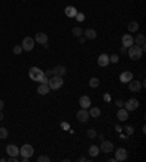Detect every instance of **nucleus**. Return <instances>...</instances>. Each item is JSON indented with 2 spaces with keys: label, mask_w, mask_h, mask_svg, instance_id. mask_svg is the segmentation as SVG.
Segmentation results:
<instances>
[{
  "label": "nucleus",
  "mask_w": 146,
  "mask_h": 162,
  "mask_svg": "<svg viewBox=\"0 0 146 162\" xmlns=\"http://www.w3.org/2000/svg\"><path fill=\"white\" fill-rule=\"evenodd\" d=\"M89 111L86 110V108H80V110L78 111V120L80 121V123H86L88 120H89Z\"/></svg>",
  "instance_id": "nucleus-9"
},
{
  "label": "nucleus",
  "mask_w": 146,
  "mask_h": 162,
  "mask_svg": "<svg viewBox=\"0 0 146 162\" xmlns=\"http://www.w3.org/2000/svg\"><path fill=\"white\" fill-rule=\"evenodd\" d=\"M142 56H143V50H142L140 45H131V47H129V57L131 58V60H140Z\"/></svg>",
  "instance_id": "nucleus-2"
},
{
  "label": "nucleus",
  "mask_w": 146,
  "mask_h": 162,
  "mask_svg": "<svg viewBox=\"0 0 146 162\" xmlns=\"http://www.w3.org/2000/svg\"><path fill=\"white\" fill-rule=\"evenodd\" d=\"M3 118H5V115H3V113L0 111V120H3Z\"/></svg>",
  "instance_id": "nucleus-41"
},
{
  "label": "nucleus",
  "mask_w": 146,
  "mask_h": 162,
  "mask_svg": "<svg viewBox=\"0 0 146 162\" xmlns=\"http://www.w3.org/2000/svg\"><path fill=\"white\" fill-rule=\"evenodd\" d=\"M22 2H25V0H22Z\"/></svg>",
  "instance_id": "nucleus-42"
},
{
  "label": "nucleus",
  "mask_w": 146,
  "mask_h": 162,
  "mask_svg": "<svg viewBox=\"0 0 146 162\" xmlns=\"http://www.w3.org/2000/svg\"><path fill=\"white\" fill-rule=\"evenodd\" d=\"M37 92H38L39 95H47L50 92V86L47 83H41V85L37 88Z\"/></svg>",
  "instance_id": "nucleus-21"
},
{
  "label": "nucleus",
  "mask_w": 146,
  "mask_h": 162,
  "mask_svg": "<svg viewBox=\"0 0 146 162\" xmlns=\"http://www.w3.org/2000/svg\"><path fill=\"white\" fill-rule=\"evenodd\" d=\"M3 107H5V102H3V101L0 100V111L3 110Z\"/></svg>",
  "instance_id": "nucleus-39"
},
{
  "label": "nucleus",
  "mask_w": 146,
  "mask_h": 162,
  "mask_svg": "<svg viewBox=\"0 0 146 162\" xmlns=\"http://www.w3.org/2000/svg\"><path fill=\"white\" fill-rule=\"evenodd\" d=\"M117 118L120 120V121H126V120L129 118V111H127L126 108H120L118 113H117Z\"/></svg>",
  "instance_id": "nucleus-18"
},
{
  "label": "nucleus",
  "mask_w": 146,
  "mask_h": 162,
  "mask_svg": "<svg viewBox=\"0 0 146 162\" xmlns=\"http://www.w3.org/2000/svg\"><path fill=\"white\" fill-rule=\"evenodd\" d=\"M108 63H110V56H108V54H104V53L99 54V57H98V64L101 67H105Z\"/></svg>",
  "instance_id": "nucleus-17"
},
{
  "label": "nucleus",
  "mask_w": 146,
  "mask_h": 162,
  "mask_svg": "<svg viewBox=\"0 0 146 162\" xmlns=\"http://www.w3.org/2000/svg\"><path fill=\"white\" fill-rule=\"evenodd\" d=\"M64 13L67 15V18H75L76 15H78V10L75 6H67L66 9H64Z\"/></svg>",
  "instance_id": "nucleus-20"
},
{
  "label": "nucleus",
  "mask_w": 146,
  "mask_h": 162,
  "mask_svg": "<svg viewBox=\"0 0 146 162\" xmlns=\"http://www.w3.org/2000/svg\"><path fill=\"white\" fill-rule=\"evenodd\" d=\"M35 45V39L32 37H25L24 41H22V48L24 51H32V48Z\"/></svg>",
  "instance_id": "nucleus-6"
},
{
  "label": "nucleus",
  "mask_w": 146,
  "mask_h": 162,
  "mask_svg": "<svg viewBox=\"0 0 146 162\" xmlns=\"http://www.w3.org/2000/svg\"><path fill=\"white\" fill-rule=\"evenodd\" d=\"M19 155L22 158H31L34 155V148H32V145H29V143L22 145V148L19 149Z\"/></svg>",
  "instance_id": "nucleus-4"
},
{
  "label": "nucleus",
  "mask_w": 146,
  "mask_h": 162,
  "mask_svg": "<svg viewBox=\"0 0 146 162\" xmlns=\"http://www.w3.org/2000/svg\"><path fill=\"white\" fill-rule=\"evenodd\" d=\"M127 29H129V32H137V29H139V24H137L136 21H131L130 24L127 25Z\"/></svg>",
  "instance_id": "nucleus-24"
},
{
  "label": "nucleus",
  "mask_w": 146,
  "mask_h": 162,
  "mask_svg": "<svg viewBox=\"0 0 146 162\" xmlns=\"http://www.w3.org/2000/svg\"><path fill=\"white\" fill-rule=\"evenodd\" d=\"M135 43H136V45H145V43H146V37L143 35V34H137V37L135 38Z\"/></svg>",
  "instance_id": "nucleus-22"
},
{
  "label": "nucleus",
  "mask_w": 146,
  "mask_h": 162,
  "mask_svg": "<svg viewBox=\"0 0 146 162\" xmlns=\"http://www.w3.org/2000/svg\"><path fill=\"white\" fill-rule=\"evenodd\" d=\"M43 76H44V72L41 70L39 67H31V69H29V77H31L32 81L41 82Z\"/></svg>",
  "instance_id": "nucleus-3"
},
{
  "label": "nucleus",
  "mask_w": 146,
  "mask_h": 162,
  "mask_svg": "<svg viewBox=\"0 0 146 162\" xmlns=\"http://www.w3.org/2000/svg\"><path fill=\"white\" fill-rule=\"evenodd\" d=\"M66 73H67V69L63 64H58V66H56L53 69V75H56V76H64Z\"/></svg>",
  "instance_id": "nucleus-15"
},
{
  "label": "nucleus",
  "mask_w": 146,
  "mask_h": 162,
  "mask_svg": "<svg viewBox=\"0 0 146 162\" xmlns=\"http://www.w3.org/2000/svg\"><path fill=\"white\" fill-rule=\"evenodd\" d=\"M124 107H126L127 111H135L139 108V101H137L136 98H130V100H127L126 102H124Z\"/></svg>",
  "instance_id": "nucleus-7"
},
{
  "label": "nucleus",
  "mask_w": 146,
  "mask_h": 162,
  "mask_svg": "<svg viewBox=\"0 0 146 162\" xmlns=\"http://www.w3.org/2000/svg\"><path fill=\"white\" fill-rule=\"evenodd\" d=\"M89 115H91V117H94V118H98V117L101 115V110H99L98 107H92V108H91V111H89Z\"/></svg>",
  "instance_id": "nucleus-25"
},
{
  "label": "nucleus",
  "mask_w": 146,
  "mask_h": 162,
  "mask_svg": "<svg viewBox=\"0 0 146 162\" xmlns=\"http://www.w3.org/2000/svg\"><path fill=\"white\" fill-rule=\"evenodd\" d=\"M72 34L75 35V37H78L79 38V37H82L83 35V29L80 28V26H75V28L72 29Z\"/></svg>",
  "instance_id": "nucleus-26"
},
{
  "label": "nucleus",
  "mask_w": 146,
  "mask_h": 162,
  "mask_svg": "<svg viewBox=\"0 0 146 162\" xmlns=\"http://www.w3.org/2000/svg\"><path fill=\"white\" fill-rule=\"evenodd\" d=\"M83 35H85V38L86 39H95L97 38V31H95V29L88 28V29L83 31Z\"/></svg>",
  "instance_id": "nucleus-19"
},
{
  "label": "nucleus",
  "mask_w": 146,
  "mask_h": 162,
  "mask_svg": "<svg viewBox=\"0 0 146 162\" xmlns=\"http://www.w3.org/2000/svg\"><path fill=\"white\" fill-rule=\"evenodd\" d=\"M18 161H19L18 156H9V162H18Z\"/></svg>",
  "instance_id": "nucleus-35"
},
{
  "label": "nucleus",
  "mask_w": 146,
  "mask_h": 162,
  "mask_svg": "<svg viewBox=\"0 0 146 162\" xmlns=\"http://www.w3.org/2000/svg\"><path fill=\"white\" fill-rule=\"evenodd\" d=\"M64 81H63V76H56V75H53L51 77H48V83L47 85L50 86V89H60L62 86H63Z\"/></svg>",
  "instance_id": "nucleus-1"
},
{
  "label": "nucleus",
  "mask_w": 146,
  "mask_h": 162,
  "mask_svg": "<svg viewBox=\"0 0 146 162\" xmlns=\"http://www.w3.org/2000/svg\"><path fill=\"white\" fill-rule=\"evenodd\" d=\"M121 44H123V47H131L133 44H135V38H133V35H130V34H126V35H123L121 37Z\"/></svg>",
  "instance_id": "nucleus-8"
},
{
  "label": "nucleus",
  "mask_w": 146,
  "mask_h": 162,
  "mask_svg": "<svg viewBox=\"0 0 146 162\" xmlns=\"http://www.w3.org/2000/svg\"><path fill=\"white\" fill-rule=\"evenodd\" d=\"M98 153H99V146H97V145H91L89 146V155L92 158L98 156Z\"/></svg>",
  "instance_id": "nucleus-23"
},
{
  "label": "nucleus",
  "mask_w": 146,
  "mask_h": 162,
  "mask_svg": "<svg viewBox=\"0 0 146 162\" xmlns=\"http://www.w3.org/2000/svg\"><path fill=\"white\" fill-rule=\"evenodd\" d=\"M126 130H127V133L129 134H133V127H131V126H127Z\"/></svg>",
  "instance_id": "nucleus-37"
},
{
  "label": "nucleus",
  "mask_w": 146,
  "mask_h": 162,
  "mask_svg": "<svg viewBox=\"0 0 146 162\" xmlns=\"http://www.w3.org/2000/svg\"><path fill=\"white\" fill-rule=\"evenodd\" d=\"M38 161L39 162H50V158L47 156V155H41V156H38Z\"/></svg>",
  "instance_id": "nucleus-31"
},
{
  "label": "nucleus",
  "mask_w": 146,
  "mask_h": 162,
  "mask_svg": "<svg viewBox=\"0 0 146 162\" xmlns=\"http://www.w3.org/2000/svg\"><path fill=\"white\" fill-rule=\"evenodd\" d=\"M22 51H24L22 45H15V47H13V53H15V54H21Z\"/></svg>",
  "instance_id": "nucleus-30"
},
{
  "label": "nucleus",
  "mask_w": 146,
  "mask_h": 162,
  "mask_svg": "<svg viewBox=\"0 0 146 162\" xmlns=\"http://www.w3.org/2000/svg\"><path fill=\"white\" fill-rule=\"evenodd\" d=\"M89 86L91 88H98L99 86V79L98 77H91L89 79Z\"/></svg>",
  "instance_id": "nucleus-27"
},
{
  "label": "nucleus",
  "mask_w": 146,
  "mask_h": 162,
  "mask_svg": "<svg viewBox=\"0 0 146 162\" xmlns=\"http://www.w3.org/2000/svg\"><path fill=\"white\" fill-rule=\"evenodd\" d=\"M86 136H88L89 139H95V137H97V132H95L94 129H89V130L86 132Z\"/></svg>",
  "instance_id": "nucleus-29"
},
{
  "label": "nucleus",
  "mask_w": 146,
  "mask_h": 162,
  "mask_svg": "<svg viewBox=\"0 0 146 162\" xmlns=\"http://www.w3.org/2000/svg\"><path fill=\"white\" fill-rule=\"evenodd\" d=\"M79 105L82 107V108H91V98L88 95H82L79 98Z\"/></svg>",
  "instance_id": "nucleus-11"
},
{
  "label": "nucleus",
  "mask_w": 146,
  "mask_h": 162,
  "mask_svg": "<svg viewBox=\"0 0 146 162\" xmlns=\"http://www.w3.org/2000/svg\"><path fill=\"white\" fill-rule=\"evenodd\" d=\"M75 18H76V19H78V21H83V19H85V16H83L82 13H78V15H76V16H75Z\"/></svg>",
  "instance_id": "nucleus-36"
},
{
  "label": "nucleus",
  "mask_w": 146,
  "mask_h": 162,
  "mask_svg": "<svg viewBox=\"0 0 146 162\" xmlns=\"http://www.w3.org/2000/svg\"><path fill=\"white\" fill-rule=\"evenodd\" d=\"M35 43H39V44H47L48 43V37H47V34H44V32H38V34H35Z\"/></svg>",
  "instance_id": "nucleus-13"
},
{
  "label": "nucleus",
  "mask_w": 146,
  "mask_h": 162,
  "mask_svg": "<svg viewBox=\"0 0 146 162\" xmlns=\"http://www.w3.org/2000/svg\"><path fill=\"white\" fill-rule=\"evenodd\" d=\"M117 62H118V56H117V54L110 56V63H117Z\"/></svg>",
  "instance_id": "nucleus-32"
},
{
  "label": "nucleus",
  "mask_w": 146,
  "mask_h": 162,
  "mask_svg": "<svg viewBox=\"0 0 146 162\" xmlns=\"http://www.w3.org/2000/svg\"><path fill=\"white\" fill-rule=\"evenodd\" d=\"M131 79H133V73H131V72H129V70L123 72L121 75H120V82H121V83H129Z\"/></svg>",
  "instance_id": "nucleus-16"
},
{
  "label": "nucleus",
  "mask_w": 146,
  "mask_h": 162,
  "mask_svg": "<svg viewBox=\"0 0 146 162\" xmlns=\"http://www.w3.org/2000/svg\"><path fill=\"white\" fill-rule=\"evenodd\" d=\"M6 152H7L9 156H19V148L16 145H9L6 148Z\"/></svg>",
  "instance_id": "nucleus-14"
},
{
  "label": "nucleus",
  "mask_w": 146,
  "mask_h": 162,
  "mask_svg": "<svg viewBox=\"0 0 146 162\" xmlns=\"http://www.w3.org/2000/svg\"><path fill=\"white\" fill-rule=\"evenodd\" d=\"M85 39H86L85 37H79V41H80V43H85Z\"/></svg>",
  "instance_id": "nucleus-40"
},
{
  "label": "nucleus",
  "mask_w": 146,
  "mask_h": 162,
  "mask_svg": "<svg viewBox=\"0 0 146 162\" xmlns=\"http://www.w3.org/2000/svg\"><path fill=\"white\" fill-rule=\"evenodd\" d=\"M62 129H63V130H69V124L67 123H62Z\"/></svg>",
  "instance_id": "nucleus-38"
},
{
  "label": "nucleus",
  "mask_w": 146,
  "mask_h": 162,
  "mask_svg": "<svg viewBox=\"0 0 146 162\" xmlns=\"http://www.w3.org/2000/svg\"><path fill=\"white\" fill-rule=\"evenodd\" d=\"M127 159V150L124 148H120L116 150V161H126Z\"/></svg>",
  "instance_id": "nucleus-12"
},
{
  "label": "nucleus",
  "mask_w": 146,
  "mask_h": 162,
  "mask_svg": "<svg viewBox=\"0 0 146 162\" xmlns=\"http://www.w3.org/2000/svg\"><path fill=\"white\" fill-rule=\"evenodd\" d=\"M44 75H45L47 77H51V76H53V69H50V70H47L45 73H44Z\"/></svg>",
  "instance_id": "nucleus-34"
},
{
  "label": "nucleus",
  "mask_w": 146,
  "mask_h": 162,
  "mask_svg": "<svg viewBox=\"0 0 146 162\" xmlns=\"http://www.w3.org/2000/svg\"><path fill=\"white\" fill-rule=\"evenodd\" d=\"M9 136V132L6 127H0V139H7Z\"/></svg>",
  "instance_id": "nucleus-28"
},
{
  "label": "nucleus",
  "mask_w": 146,
  "mask_h": 162,
  "mask_svg": "<svg viewBox=\"0 0 146 162\" xmlns=\"http://www.w3.org/2000/svg\"><path fill=\"white\" fill-rule=\"evenodd\" d=\"M142 86H143V83L139 81H133V79H131V81L129 82V89H130L131 92H139L142 89Z\"/></svg>",
  "instance_id": "nucleus-10"
},
{
  "label": "nucleus",
  "mask_w": 146,
  "mask_h": 162,
  "mask_svg": "<svg viewBox=\"0 0 146 162\" xmlns=\"http://www.w3.org/2000/svg\"><path fill=\"white\" fill-rule=\"evenodd\" d=\"M114 150V145L110 140H101V146H99V152L102 153H111Z\"/></svg>",
  "instance_id": "nucleus-5"
},
{
  "label": "nucleus",
  "mask_w": 146,
  "mask_h": 162,
  "mask_svg": "<svg viewBox=\"0 0 146 162\" xmlns=\"http://www.w3.org/2000/svg\"><path fill=\"white\" fill-rule=\"evenodd\" d=\"M116 105L118 107V108H123L124 107V101H121V100H117L116 101Z\"/></svg>",
  "instance_id": "nucleus-33"
}]
</instances>
